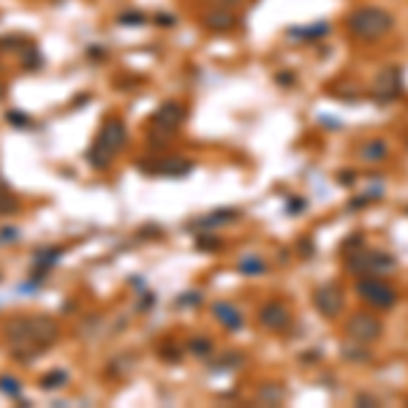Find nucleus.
<instances>
[{"label": "nucleus", "mask_w": 408, "mask_h": 408, "mask_svg": "<svg viewBox=\"0 0 408 408\" xmlns=\"http://www.w3.org/2000/svg\"><path fill=\"white\" fill-rule=\"evenodd\" d=\"M55 338H58V327L47 316H27L5 324V340L14 345V356L19 359H33Z\"/></svg>", "instance_id": "1"}, {"label": "nucleus", "mask_w": 408, "mask_h": 408, "mask_svg": "<svg viewBox=\"0 0 408 408\" xmlns=\"http://www.w3.org/2000/svg\"><path fill=\"white\" fill-rule=\"evenodd\" d=\"M126 139H128L126 123H123L120 117H109V120L101 126V131L95 136V141L90 144V150H87L90 166H93V169H106V166L112 163V158L123 150Z\"/></svg>", "instance_id": "2"}, {"label": "nucleus", "mask_w": 408, "mask_h": 408, "mask_svg": "<svg viewBox=\"0 0 408 408\" xmlns=\"http://www.w3.org/2000/svg\"><path fill=\"white\" fill-rule=\"evenodd\" d=\"M395 27V16L384 8H376V5H365V8H356L351 11L348 16V30L354 38L359 41H378L384 38L389 30Z\"/></svg>", "instance_id": "3"}, {"label": "nucleus", "mask_w": 408, "mask_h": 408, "mask_svg": "<svg viewBox=\"0 0 408 408\" xmlns=\"http://www.w3.org/2000/svg\"><path fill=\"white\" fill-rule=\"evenodd\" d=\"M183 120H185V109H183V104H177V101H166V104H161V106L152 112V117H150V134H152V139L174 134V131L180 128Z\"/></svg>", "instance_id": "4"}, {"label": "nucleus", "mask_w": 408, "mask_h": 408, "mask_svg": "<svg viewBox=\"0 0 408 408\" xmlns=\"http://www.w3.org/2000/svg\"><path fill=\"white\" fill-rule=\"evenodd\" d=\"M359 294H362L370 305H376V308H392V305H395V288L387 286V283L378 280V277L362 280V283H359Z\"/></svg>", "instance_id": "5"}, {"label": "nucleus", "mask_w": 408, "mask_h": 408, "mask_svg": "<svg viewBox=\"0 0 408 408\" xmlns=\"http://www.w3.org/2000/svg\"><path fill=\"white\" fill-rule=\"evenodd\" d=\"M345 332L356 343H373V340L381 335V321L367 316V313H356L354 319H348L345 324Z\"/></svg>", "instance_id": "6"}, {"label": "nucleus", "mask_w": 408, "mask_h": 408, "mask_svg": "<svg viewBox=\"0 0 408 408\" xmlns=\"http://www.w3.org/2000/svg\"><path fill=\"white\" fill-rule=\"evenodd\" d=\"M403 87V73L400 68H387L376 76V84H373V95L378 101H392Z\"/></svg>", "instance_id": "7"}, {"label": "nucleus", "mask_w": 408, "mask_h": 408, "mask_svg": "<svg viewBox=\"0 0 408 408\" xmlns=\"http://www.w3.org/2000/svg\"><path fill=\"white\" fill-rule=\"evenodd\" d=\"M316 308H319L324 316L335 319L340 313V308H343V294H340L338 286H321V288L316 291Z\"/></svg>", "instance_id": "8"}, {"label": "nucleus", "mask_w": 408, "mask_h": 408, "mask_svg": "<svg viewBox=\"0 0 408 408\" xmlns=\"http://www.w3.org/2000/svg\"><path fill=\"white\" fill-rule=\"evenodd\" d=\"M60 259H63V248H44V251H38L36 259H33V280L41 283L47 277V270L55 267Z\"/></svg>", "instance_id": "9"}, {"label": "nucleus", "mask_w": 408, "mask_h": 408, "mask_svg": "<svg viewBox=\"0 0 408 408\" xmlns=\"http://www.w3.org/2000/svg\"><path fill=\"white\" fill-rule=\"evenodd\" d=\"M288 36L294 41H319L330 36V25L327 22H313V25H302V27H288Z\"/></svg>", "instance_id": "10"}, {"label": "nucleus", "mask_w": 408, "mask_h": 408, "mask_svg": "<svg viewBox=\"0 0 408 408\" xmlns=\"http://www.w3.org/2000/svg\"><path fill=\"white\" fill-rule=\"evenodd\" d=\"M204 27L207 30H215V33H226L234 27V14L229 8H215L204 16Z\"/></svg>", "instance_id": "11"}, {"label": "nucleus", "mask_w": 408, "mask_h": 408, "mask_svg": "<svg viewBox=\"0 0 408 408\" xmlns=\"http://www.w3.org/2000/svg\"><path fill=\"white\" fill-rule=\"evenodd\" d=\"M262 324L270 327V330H286V324H288V310H286L283 305H277V302L264 305V310H262Z\"/></svg>", "instance_id": "12"}, {"label": "nucleus", "mask_w": 408, "mask_h": 408, "mask_svg": "<svg viewBox=\"0 0 408 408\" xmlns=\"http://www.w3.org/2000/svg\"><path fill=\"white\" fill-rule=\"evenodd\" d=\"M212 313L218 316V321H220L226 330H240V327H242L240 310H234V305H229V302H215V305H212Z\"/></svg>", "instance_id": "13"}, {"label": "nucleus", "mask_w": 408, "mask_h": 408, "mask_svg": "<svg viewBox=\"0 0 408 408\" xmlns=\"http://www.w3.org/2000/svg\"><path fill=\"white\" fill-rule=\"evenodd\" d=\"M68 381V373L66 370H60V367H55V370H49V373H44L41 376V389H47V392H52V389H60V387H66Z\"/></svg>", "instance_id": "14"}, {"label": "nucleus", "mask_w": 408, "mask_h": 408, "mask_svg": "<svg viewBox=\"0 0 408 408\" xmlns=\"http://www.w3.org/2000/svg\"><path fill=\"white\" fill-rule=\"evenodd\" d=\"M0 392L11 400H22V384L19 378H11V376H0Z\"/></svg>", "instance_id": "15"}, {"label": "nucleus", "mask_w": 408, "mask_h": 408, "mask_svg": "<svg viewBox=\"0 0 408 408\" xmlns=\"http://www.w3.org/2000/svg\"><path fill=\"white\" fill-rule=\"evenodd\" d=\"M41 66H44V58H41V52H38L36 47H30V49L25 52V58H22V68H27V71H38Z\"/></svg>", "instance_id": "16"}, {"label": "nucleus", "mask_w": 408, "mask_h": 408, "mask_svg": "<svg viewBox=\"0 0 408 408\" xmlns=\"http://www.w3.org/2000/svg\"><path fill=\"white\" fill-rule=\"evenodd\" d=\"M5 120H8L14 128H30V123H33L25 112H16V109H8V112H5Z\"/></svg>", "instance_id": "17"}, {"label": "nucleus", "mask_w": 408, "mask_h": 408, "mask_svg": "<svg viewBox=\"0 0 408 408\" xmlns=\"http://www.w3.org/2000/svg\"><path fill=\"white\" fill-rule=\"evenodd\" d=\"M362 155H365L367 161H378V158L387 155V144H384V141H370V144L362 150Z\"/></svg>", "instance_id": "18"}, {"label": "nucleus", "mask_w": 408, "mask_h": 408, "mask_svg": "<svg viewBox=\"0 0 408 408\" xmlns=\"http://www.w3.org/2000/svg\"><path fill=\"white\" fill-rule=\"evenodd\" d=\"M147 22V14L141 11H123L117 14V25H144Z\"/></svg>", "instance_id": "19"}, {"label": "nucleus", "mask_w": 408, "mask_h": 408, "mask_svg": "<svg viewBox=\"0 0 408 408\" xmlns=\"http://www.w3.org/2000/svg\"><path fill=\"white\" fill-rule=\"evenodd\" d=\"M240 270L245 272V275H256V272H264V262L256 259V256H248V259L240 262Z\"/></svg>", "instance_id": "20"}, {"label": "nucleus", "mask_w": 408, "mask_h": 408, "mask_svg": "<svg viewBox=\"0 0 408 408\" xmlns=\"http://www.w3.org/2000/svg\"><path fill=\"white\" fill-rule=\"evenodd\" d=\"M16 209H19V202L14 199V194H11V191L0 196V215H14Z\"/></svg>", "instance_id": "21"}, {"label": "nucleus", "mask_w": 408, "mask_h": 408, "mask_svg": "<svg viewBox=\"0 0 408 408\" xmlns=\"http://www.w3.org/2000/svg\"><path fill=\"white\" fill-rule=\"evenodd\" d=\"M16 240H19V229H14V226L0 229V242H16Z\"/></svg>", "instance_id": "22"}, {"label": "nucleus", "mask_w": 408, "mask_h": 408, "mask_svg": "<svg viewBox=\"0 0 408 408\" xmlns=\"http://www.w3.org/2000/svg\"><path fill=\"white\" fill-rule=\"evenodd\" d=\"M155 22L163 25V27H172V25H174V16H172V14L166 16V11H161V14H155Z\"/></svg>", "instance_id": "23"}, {"label": "nucleus", "mask_w": 408, "mask_h": 408, "mask_svg": "<svg viewBox=\"0 0 408 408\" xmlns=\"http://www.w3.org/2000/svg\"><path fill=\"white\" fill-rule=\"evenodd\" d=\"M87 55H90V60H101V58H106V49H101V47H90Z\"/></svg>", "instance_id": "24"}, {"label": "nucleus", "mask_w": 408, "mask_h": 408, "mask_svg": "<svg viewBox=\"0 0 408 408\" xmlns=\"http://www.w3.org/2000/svg\"><path fill=\"white\" fill-rule=\"evenodd\" d=\"M191 348H194V351H196V354H204V351H207V348H209V343H204L202 338L196 340V343H194V345H191Z\"/></svg>", "instance_id": "25"}, {"label": "nucleus", "mask_w": 408, "mask_h": 408, "mask_svg": "<svg viewBox=\"0 0 408 408\" xmlns=\"http://www.w3.org/2000/svg\"><path fill=\"white\" fill-rule=\"evenodd\" d=\"M3 194H8V185H5V180L0 177V196H3Z\"/></svg>", "instance_id": "26"}, {"label": "nucleus", "mask_w": 408, "mask_h": 408, "mask_svg": "<svg viewBox=\"0 0 408 408\" xmlns=\"http://www.w3.org/2000/svg\"><path fill=\"white\" fill-rule=\"evenodd\" d=\"M3 93H5V84H3V82H0V95H3Z\"/></svg>", "instance_id": "27"}]
</instances>
